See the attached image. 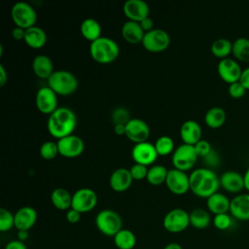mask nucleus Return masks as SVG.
Masks as SVG:
<instances>
[{
  "label": "nucleus",
  "instance_id": "obj_1",
  "mask_svg": "<svg viewBox=\"0 0 249 249\" xmlns=\"http://www.w3.org/2000/svg\"><path fill=\"white\" fill-rule=\"evenodd\" d=\"M190 190L199 197H209L217 193L220 186V177L210 168L198 167L190 175Z\"/></svg>",
  "mask_w": 249,
  "mask_h": 249
},
{
  "label": "nucleus",
  "instance_id": "obj_2",
  "mask_svg": "<svg viewBox=\"0 0 249 249\" xmlns=\"http://www.w3.org/2000/svg\"><path fill=\"white\" fill-rule=\"evenodd\" d=\"M77 124L75 112L66 106L57 107L50 114L47 121L49 132L55 138L59 139L73 132Z\"/></svg>",
  "mask_w": 249,
  "mask_h": 249
},
{
  "label": "nucleus",
  "instance_id": "obj_3",
  "mask_svg": "<svg viewBox=\"0 0 249 249\" xmlns=\"http://www.w3.org/2000/svg\"><path fill=\"white\" fill-rule=\"evenodd\" d=\"M89 53L91 57L99 63H110L118 57L120 47L114 39L100 36L96 40L90 42Z\"/></svg>",
  "mask_w": 249,
  "mask_h": 249
},
{
  "label": "nucleus",
  "instance_id": "obj_4",
  "mask_svg": "<svg viewBox=\"0 0 249 249\" xmlns=\"http://www.w3.org/2000/svg\"><path fill=\"white\" fill-rule=\"evenodd\" d=\"M47 80L48 86L57 94L68 95L74 92L78 88L77 77L72 72L65 69L54 70Z\"/></svg>",
  "mask_w": 249,
  "mask_h": 249
},
{
  "label": "nucleus",
  "instance_id": "obj_5",
  "mask_svg": "<svg viewBox=\"0 0 249 249\" xmlns=\"http://www.w3.org/2000/svg\"><path fill=\"white\" fill-rule=\"evenodd\" d=\"M97 230L106 236H114L123 229V220L118 212L113 209H102L95 216Z\"/></svg>",
  "mask_w": 249,
  "mask_h": 249
},
{
  "label": "nucleus",
  "instance_id": "obj_6",
  "mask_svg": "<svg viewBox=\"0 0 249 249\" xmlns=\"http://www.w3.org/2000/svg\"><path fill=\"white\" fill-rule=\"evenodd\" d=\"M11 15L16 25L24 29L35 25L37 20V13L33 6L22 0L18 1L13 5Z\"/></svg>",
  "mask_w": 249,
  "mask_h": 249
},
{
  "label": "nucleus",
  "instance_id": "obj_7",
  "mask_svg": "<svg viewBox=\"0 0 249 249\" xmlns=\"http://www.w3.org/2000/svg\"><path fill=\"white\" fill-rule=\"evenodd\" d=\"M162 225L171 233L184 231L190 226V213L183 208H173L164 215Z\"/></svg>",
  "mask_w": 249,
  "mask_h": 249
},
{
  "label": "nucleus",
  "instance_id": "obj_8",
  "mask_svg": "<svg viewBox=\"0 0 249 249\" xmlns=\"http://www.w3.org/2000/svg\"><path fill=\"white\" fill-rule=\"evenodd\" d=\"M197 158L198 156L194 145L183 143L174 149L172 152L171 160L175 168L186 171L195 165Z\"/></svg>",
  "mask_w": 249,
  "mask_h": 249
},
{
  "label": "nucleus",
  "instance_id": "obj_9",
  "mask_svg": "<svg viewBox=\"0 0 249 249\" xmlns=\"http://www.w3.org/2000/svg\"><path fill=\"white\" fill-rule=\"evenodd\" d=\"M97 203V195L94 190L89 187H82L72 194L71 207L81 213L92 210Z\"/></svg>",
  "mask_w": 249,
  "mask_h": 249
},
{
  "label": "nucleus",
  "instance_id": "obj_10",
  "mask_svg": "<svg viewBox=\"0 0 249 249\" xmlns=\"http://www.w3.org/2000/svg\"><path fill=\"white\" fill-rule=\"evenodd\" d=\"M141 43L150 52H161L169 46L170 36L167 31L161 28H153L145 32Z\"/></svg>",
  "mask_w": 249,
  "mask_h": 249
},
{
  "label": "nucleus",
  "instance_id": "obj_11",
  "mask_svg": "<svg viewBox=\"0 0 249 249\" xmlns=\"http://www.w3.org/2000/svg\"><path fill=\"white\" fill-rule=\"evenodd\" d=\"M56 142L59 154L66 158L78 157L85 149L84 140L80 136L73 133L57 139Z\"/></svg>",
  "mask_w": 249,
  "mask_h": 249
},
{
  "label": "nucleus",
  "instance_id": "obj_12",
  "mask_svg": "<svg viewBox=\"0 0 249 249\" xmlns=\"http://www.w3.org/2000/svg\"><path fill=\"white\" fill-rule=\"evenodd\" d=\"M165 184L169 191L176 195H183L190 190V177L184 170L178 168L168 169Z\"/></svg>",
  "mask_w": 249,
  "mask_h": 249
},
{
  "label": "nucleus",
  "instance_id": "obj_13",
  "mask_svg": "<svg viewBox=\"0 0 249 249\" xmlns=\"http://www.w3.org/2000/svg\"><path fill=\"white\" fill-rule=\"evenodd\" d=\"M35 103L42 113L52 114L57 108V93L51 87L43 86L36 92Z\"/></svg>",
  "mask_w": 249,
  "mask_h": 249
},
{
  "label": "nucleus",
  "instance_id": "obj_14",
  "mask_svg": "<svg viewBox=\"0 0 249 249\" xmlns=\"http://www.w3.org/2000/svg\"><path fill=\"white\" fill-rule=\"evenodd\" d=\"M242 68L240 64L233 58L226 57L220 59L217 65V71L223 81L229 85L240 80L242 74Z\"/></svg>",
  "mask_w": 249,
  "mask_h": 249
},
{
  "label": "nucleus",
  "instance_id": "obj_15",
  "mask_svg": "<svg viewBox=\"0 0 249 249\" xmlns=\"http://www.w3.org/2000/svg\"><path fill=\"white\" fill-rule=\"evenodd\" d=\"M125 135L135 144L147 141L150 136L149 124L140 118H131L125 124Z\"/></svg>",
  "mask_w": 249,
  "mask_h": 249
},
{
  "label": "nucleus",
  "instance_id": "obj_16",
  "mask_svg": "<svg viewBox=\"0 0 249 249\" xmlns=\"http://www.w3.org/2000/svg\"><path fill=\"white\" fill-rule=\"evenodd\" d=\"M158 156L155 144L149 141L136 143L131 150V157L134 161L145 165L153 163L158 159Z\"/></svg>",
  "mask_w": 249,
  "mask_h": 249
},
{
  "label": "nucleus",
  "instance_id": "obj_17",
  "mask_svg": "<svg viewBox=\"0 0 249 249\" xmlns=\"http://www.w3.org/2000/svg\"><path fill=\"white\" fill-rule=\"evenodd\" d=\"M124 15L128 19L140 21L146 17H149L150 8L145 0H126L123 7Z\"/></svg>",
  "mask_w": 249,
  "mask_h": 249
},
{
  "label": "nucleus",
  "instance_id": "obj_18",
  "mask_svg": "<svg viewBox=\"0 0 249 249\" xmlns=\"http://www.w3.org/2000/svg\"><path fill=\"white\" fill-rule=\"evenodd\" d=\"M37 221V211L31 206H21L15 213V227L18 231H29Z\"/></svg>",
  "mask_w": 249,
  "mask_h": 249
},
{
  "label": "nucleus",
  "instance_id": "obj_19",
  "mask_svg": "<svg viewBox=\"0 0 249 249\" xmlns=\"http://www.w3.org/2000/svg\"><path fill=\"white\" fill-rule=\"evenodd\" d=\"M231 215L239 221L249 220V194H239L231 199Z\"/></svg>",
  "mask_w": 249,
  "mask_h": 249
},
{
  "label": "nucleus",
  "instance_id": "obj_20",
  "mask_svg": "<svg viewBox=\"0 0 249 249\" xmlns=\"http://www.w3.org/2000/svg\"><path fill=\"white\" fill-rule=\"evenodd\" d=\"M132 176L129 168L118 167L111 173L109 177V184L116 192H124L127 190L132 183Z\"/></svg>",
  "mask_w": 249,
  "mask_h": 249
},
{
  "label": "nucleus",
  "instance_id": "obj_21",
  "mask_svg": "<svg viewBox=\"0 0 249 249\" xmlns=\"http://www.w3.org/2000/svg\"><path fill=\"white\" fill-rule=\"evenodd\" d=\"M220 186L229 193H238L245 188L244 177L235 170H227L220 176Z\"/></svg>",
  "mask_w": 249,
  "mask_h": 249
},
{
  "label": "nucleus",
  "instance_id": "obj_22",
  "mask_svg": "<svg viewBox=\"0 0 249 249\" xmlns=\"http://www.w3.org/2000/svg\"><path fill=\"white\" fill-rule=\"evenodd\" d=\"M201 126L195 120H187L180 126V136L184 143L195 145L201 139Z\"/></svg>",
  "mask_w": 249,
  "mask_h": 249
},
{
  "label": "nucleus",
  "instance_id": "obj_23",
  "mask_svg": "<svg viewBox=\"0 0 249 249\" xmlns=\"http://www.w3.org/2000/svg\"><path fill=\"white\" fill-rule=\"evenodd\" d=\"M206 205L208 210L214 215L230 212L231 199L222 193H215L206 198Z\"/></svg>",
  "mask_w": 249,
  "mask_h": 249
},
{
  "label": "nucleus",
  "instance_id": "obj_24",
  "mask_svg": "<svg viewBox=\"0 0 249 249\" xmlns=\"http://www.w3.org/2000/svg\"><path fill=\"white\" fill-rule=\"evenodd\" d=\"M122 35L125 41L131 44H137L142 42L145 31L142 29L140 23L134 20H126L122 25Z\"/></svg>",
  "mask_w": 249,
  "mask_h": 249
},
{
  "label": "nucleus",
  "instance_id": "obj_25",
  "mask_svg": "<svg viewBox=\"0 0 249 249\" xmlns=\"http://www.w3.org/2000/svg\"><path fill=\"white\" fill-rule=\"evenodd\" d=\"M32 69L39 78L43 79H48L54 71L53 60L47 54H37L32 60Z\"/></svg>",
  "mask_w": 249,
  "mask_h": 249
},
{
  "label": "nucleus",
  "instance_id": "obj_26",
  "mask_svg": "<svg viewBox=\"0 0 249 249\" xmlns=\"http://www.w3.org/2000/svg\"><path fill=\"white\" fill-rule=\"evenodd\" d=\"M24 41L29 47L34 49H40L47 42V34L45 30L40 26L33 25L25 29Z\"/></svg>",
  "mask_w": 249,
  "mask_h": 249
},
{
  "label": "nucleus",
  "instance_id": "obj_27",
  "mask_svg": "<svg viewBox=\"0 0 249 249\" xmlns=\"http://www.w3.org/2000/svg\"><path fill=\"white\" fill-rule=\"evenodd\" d=\"M53 205L59 210H68L72 205V194L62 187H57L51 193Z\"/></svg>",
  "mask_w": 249,
  "mask_h": 249
},
{
  "label": "nucleus",
  "instance_id": "obj_28",
  "mask_svg": "<svg viewBox=\"0 0 249 249\" xmlns=\"http://www.w3.org/2000/svg\"><path fill=\"white\" fill-rule=\"evenodd\" d=\"M80 30L82 35L90 42L101 36V25L93 18H85L80 25Z\"/></svg>",
  "mask_w": 249,
  "mask_h": 249
},
{
  "label": "nucleus",
  "instance_id": "obj_29",
  "mask_svg": "<svg viewBox=\"0 0 249 249\" xmlns=\"http://www.w3.org/2000/svg\"><path fill=\"white\" fill-rule=\"evenodd\" d=\"M113 241L118 249H133L136 244V236L132 231L123 228L113 236Z\"/></svg>",
  "mask_w": 249,
  "mask_h": 249
},
{
  "label": "nucleus",
  "instance_id": "obj_30",
  "mask_svg": "<svg viewBox=\"0 0 249 249\" xmlns=\"http://www.w3.org/2000/svg\"><path fill=\"white\" fill-rule=\"evenodd\" d=\"M226 111L220 106H214L209 108L204 115L205 124L212 128H218L226 122Z\"/></svg>",
  "mask_w": 249,
  "mask_h": 249
},
{
  "label": "nucleus",
  "instance_id": "obj_31",
  "mask_svg": "<svg viewBox=\"0 0 249 249\" xmlns=\"http://www.w3.org/2000/svg\"><path fill=\"white\" fill-rule=\"evenodd\" d=\"M211 221L209 212L203 208H195L190 212V225L197 230L206 229Z\"/></svg>",
  "mask_w": 249,
  "mask_h": 249
},
{
  "label": "nucleus",
  "instance_id": "obj_32",
  "mask_svg": "<svg viewBox=\"0 0 249 249\" xmlns=\"http://www.w3.org/2000/svg\"><path fill=\"white\" fill-rule=\"evenodd\" d=\"M233 56L243 62H249V38L238 37L232 42Z\"/></svg>",
  "mask_w": 249,
  "mask_h": 249
},
{
  "label": "nucleus",
  "instance_id": "obj_33",
  "mask_svg": "<svg viewBox=\"0 0 249 249\" xmlns=\"http://www.w3.org/2000/svg\"><path fill=\"white\" fill-rule=\"evenodd\" d=\"M211 52L215 56L221 59L229 57V54L232 52V42L227 38H218L213 41Z\"/></svg>",
  "mask_w": 249,
  "mask_h": 249
},
{
  "label": "nucleus",
  "instance_id": "obj_34",
  "mask_svg": "<svg viewBox=\"0 0 249 249\" xmlns=\"http://www.w3.org/2000/svg\"><path fill=\"white\" fill-rule=\"evenodd\" d=\"M168 169L162 164H154L148 169L146 179L153 185H160L166 180Z\"/></svg>",
  "mask_w": 249,
  "mask_h": 249
},
{
  "label": "nucleus",
  "instance_id": "obj_35",
  "mask_svg": "<svg viewBox=\"0 0 249 249\" xmlns=\"http://www.w3.org/2000/svg\"><path fill=\"white\" fill-rule=\"evenodd\" d=\"M155 147L159 155H168L174 151V141L168 135H161L156 140Z\"/></svg>",
  "mask_w": 249,
  "mask_h": 249
},
{
  "label": "nucleus",
  "instance_id": "obj_36",
  "mask_svg": "<svg viewBox=\"0 0 249 249\" xmlns=\"http://www.w3.org/2000/svg\"><path fill=\"white\" fill-rule=\"evenodd\" d=\"M40 155L42 158L46 160H52L56 157V155L59 153L57 142L53 140H47L42 143L39 149Z\"/></svg>",
  "mask_w": 249,
  "mask_h": 249
},
{
  "label": "nucleus",
  "instance_id": "obj_37",
  "mask_svg": "<svg viewBox=\"0 0 249 249\" xmlns=\"http://www.w3.org/2000/svg\"><path fill=\"white\" fill-rule=\"evenodd\" d=\"M15 227V214L7 208H0V231H8Z\"/></svg>",
  "mask_w": 249,
  "mask_h": 249
},
{
  "label": "nucleus",
  "instance_id": "obj_38",
  "mask_svg": "<svg viewBox=\"0 0 249 249\" xmlns=\"http://www.w3.org/2000/svg\"><path fill=\"white\" fill-rule=\"evenodd\" d=\"M231 215H230L229 213H223V214H217L214 215V218L212 220V223L214 225V227L217 230L220 231H226L229 228H231V223H232V219H231Z\"/></svg>",
  "mask_w": 249,
  "mask_h": 249
},
{
  "label": "nucleus",
  "instance_id": "obj_39",
  "mask_svg": "<svg viewBox=\"0 0 249 249\" xmlns=\"http://www.w3.org/2000/svg\"><path fill=\"white\" fill-rule=\"evenodd\" d=\"M131 118L129 116V112L127 111V109L124 107H117L112 112V121L114 122V124H126V123Z\"/></svg>",
  "mask_w": 249,
  "mask_h": 249
},
{
  "label": "nucleus",
  "instance_id": "obj_40",
  "mask_svg": "<svg viewBox=\"0 0 249 249\" xmlns=\"http://www.w3.org/2000/svg\"><path fill=\"white\" fill-rule=\"evenodd\" d=\"M148 167L147 165L145 164H142V163H138V162H135L133 163L130 168H129V171L131 173V176L133 179L135 180H141V179H144L147 177V173H148Z\"/></svg>",
  "mask_w": 249,
  "mask_h": 249
},
{
  "label": "nucleus",
  "instance_id": "obj_41",
  "mask_svg": "<svg viewBox=\"0 0 249 249\" xmlns=\"http://www.w3.org/2000/svg\"><path fill=\"white\" fill-rule=\"evenodd\" d=\"M228 91H229V94L231 97H233V98H240V97H242L245 94L246 89L238 81V82H234V83L230 84L229 88H228Z\"/></svg>",
  "mask_w": 249,
  "mask_h": 249
},
{
  "label": "nucleus",
  "instance_id": "obj_42",
  "mask_svg": "<svg viewBox=\"0 0 249 249\" xmlns=\"http://www.w3.org/2000/svg\"><path fill=\"white\" fill-rule=\"evenodd\" d=\"M194 147H195V150H196L197 156L198 157H203V158L205 156H207L210 153V151L212 150L211 144L207 140L202 139V138L199 141H197L194 145Z\"/></svg>",
  "mask_w": 249,
  "mask_h": 249
},
{
  "label": "nucleus",
  "instance_id": "obj_43",
  "mask_svg": "<svg viewBox=\"0 0 249 249\" xmlns=\"http://www.w3.org/2000/svg\"><path fill=\"white\" fill-rule=\"evenodd\" d=\"M81 212H79L78 210L74 209V208H69L67 211H66V215H65V218L67 220L68 223L70 224H76L80 221L81 219Z\"/></svg>",
  "mask_w": 249,
  "mask_h": 249
},
{
  "label": "nucleus",
  "instance_id": "obj_44",
  "mask_svg": "<svg viewBox=\"0 0 249 249\" xmlns=\"http://www.w3.org/2000/svg\"><path fill=\"white\" fill-rule=\"evenodd\" d=\"M5 249H27V247L24 244V242H22L18 239H14V240L9 241L6 244Z\"/></svg>",
  "mask_w": 249,
  "mask_h": 249
},
{
  "label": "nucleus",
  "instance_id": "obj_45",
  "mask_svg": "<svg viewBox=\"0 0 249 249\" xmlns=\"http://www.w3.org/2000/svg\"><path fill=\"white\" fill-rule=\"evenodd\" d=\"M142 29L145 31V32H148L150 30L153 29V25H154V20L150 18V17H146L144 18L143 19H141L139 21Z\"/></svg>",
  "mask_w": 249,
  "mask_h": 249
},
{
  "label": "nucleus",
  "instance_id": "obj_46",
  "mask_svg": "<svg viewBox=\"0 0 249 249\" xmlns=\"http://www.w3.org/2000/svg\"><path fill=\"white\" fill-rule=\"evenodd\" d=\"M12 36L14 39L16 40H24V36H25V29L19 26H15L12 29Z\"/></svg>",
  "mask_w": 249,
  "mask_h": 249
},
{
  "label": "nucleus",
  "instance_id": "obj_47",
  "mask_svg": "<svg viewBox=\"0 0 249 249\" xmlns=\"http://www.w3.org/2000/svg\"><path fill=\"white\" fill-rule=\"evenodd\" d=\"M204 159H205L206 162H207L209 165H215V164H217V163L219 162V160H220L218 154H217L214 150H211L210 153H209L207 156L204 157Z\"/></svg>",
  "mask_w": 249,
  "mask_h": 249
},
{
  "label": "nucleus",
  "instance_id": "obj_48",
  "mask_svg": "<svg viewBox=\"0 0 249 249\" xmlns=\"http://www.w3.org/2000/svg\"><path fill=\"white\" fill-rule=\"evenodd\" d=\"M239 82L246 89V90L249 89V66L242 70V74H241Z\"/></svg>",
  "mask_w": 249,
  "mask_h": 249
},
{
  "label": "nucleus",
  "instance_id": "obj_49",
  "mask_svg": "<svg viewBox=\"0 0 249 249\" xmlns=\"http://www.w3.org/2000/svg\"><path fill=\"white\" fill-rule=\"evenodd\" d=\"M8 80V73L2 63H0V85L3 86Z\"/></svg>",
  "mask_w": 249,
  "mask_h": 249
},
{
  "label": "nucleus",
  "instance_id": "obj_50",
  "mask_svg": "<svg viewBox=\"0 0 249 249\" xmlns=\"http://www.w3.org/2000/svg\"><path fill=\"white\" fill-rule=\"evenodd\" d=\"M114 131L118 135L125 134V124H114Z\"/></svg>",
  "mask_w": 249,
  "mask_h": 249
},
{
  "label": "nucleus",
  "instance_id": "obj_51",
  "mask_svg": "<svg viewBox=\"0 0 249 249\" xmlns=\"http://www.w3.org/2000/svg\"><path fill=\"white\" fill-rule=\"evenodd\" d=\"M28 231H18V239L24 242L28 238Z\"/></svg>",
  "mask_w": 249,
  "mask_h": 249
},
{
  "label": "nucleus",
  "instance_id": "obj_52",
  "mask_svg": "<svg viewBox=\"0 0 249 249\" xmlns=\"http://www.w3.org/2000/svg\"><path fill=\"white\" fill-rule=\"evenodd\" d=\"M162 249H183V247L178 242H169Z\"/></svg>",
  "mask_w": 249,
  "mask_h": 249
},
{
  "label": "nucleus",
  "instance_id": "obj_53",
  "mask_svg": "<svg viewBox=\"0 0 249 249\" xmlns=\"http://www.w3.org/2000/svg\"><path fill=\"white\" fill-rule=\"evenodd\" d=\"M244 177V187L249 192V167L246 169L245 173L243 174Z\"/></svg>",
  "mask_w": 249,
  "mask_h": 249
}]
</instances>
